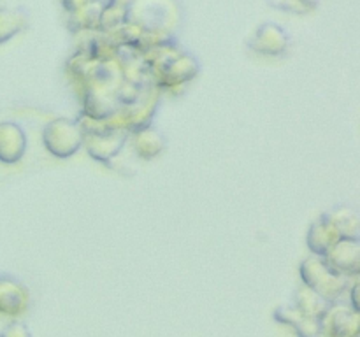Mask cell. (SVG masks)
<instances>
[{
  "mask_svg": "<svg viewBox=\"0 0 360 337\" xmlns=\"http://www.w3.org/2000/svg\"><path fill=\"white\" fill-rule=\"evenodd\" d=\"M2 337H28V336L21 325H11L4 330Z\"/></svg>",
  "mask_w": 360,
  "mask_h": 337,
  "instance_id": "obj_1",
  "label": "cell"
}]
</instances>
